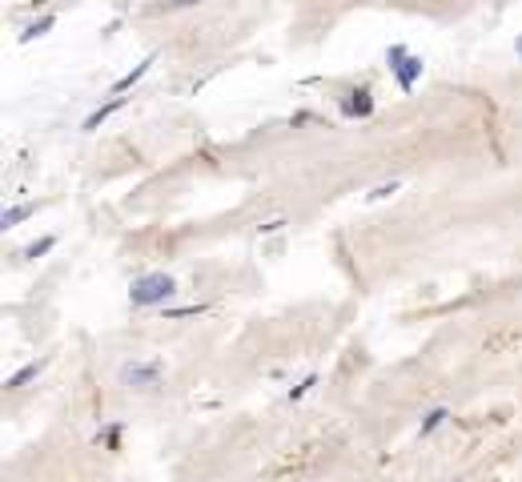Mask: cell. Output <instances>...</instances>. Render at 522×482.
<instances>
[{"label":"cell","instance_id":"19","mask_svg":"<svg viewBox=\"0 0 522 482\" xmlns=\"http://www.w3.org/2000/svg\"><path fill=\"white\" fill-rule=\"evenodd\" d=\"M48 0H28V8H45Z\"/></svg>","mask_w":522,"mask_h":482},{"label":"cell","instance_id":"1","mask_svg":"<svg viewBox=\"0 0 522 482\" xmlns=\"http://www.w3.org/2000/svg\"><path fill=\"white\" fill-rule=\"evenodd\" d=\"M173 298H177V281L165 270L141 274L129 285V305L133 310H165V301H173Z\"/></svg>","mask_w":522,"mask_h":482},{"label":"cell","instance_id":"18","mask_svg":"<svg viewBox=\"0 0 522 482\" xmlns=\"http://www.w3.org/2000/svg\"><path fill=\"white\" fill-rule=\"evenodd\" d=\"M197 4H205V0H165L169 12H181V8H197Z\"/></svg>","mask_w":522,"mask_h":482},{"label":"cell","instance_id":"7","mask_svg":"<svg viewBox=\"0 0 522 482\" xmlns=\"http://www.w3.org/2000/svg\"><path fill=\"white\" fill-rule=\"evenodd\" d=\"M45 366H48V358H36V362H24L17 374H8L4 378V390H24V386H32L41 374H45Z\"/></svg>","mask_w":522,"mask_h":482},{"label":"cell","instance_id":"20","mask_svg":"<svg viewBox=\"0 0 522 482\" xmlns=\"http://www.w3.org/2000/svg\"><path fill=\"white\" fill-rule=\"evenodd\" d=\"M514 52H519V61H522V37H519V41H514Z\"/></svg>","mask_w":522,"mask_h":482},{"label":"cell","instance_id":"17","mask_svg":"<svg viewBox=\"0 0 522 482\" xmlns=\"http://www.w3.org/2000/svg\"><path fill=\"white\" fill-rule=\"evenodd\" d=\"M285 225H289L285 217H273V221H265V225H258V233H265V237H269V233H282Z\"/></svg>","mask_w":522,"mask_h":482},{"label":"cell","instance_id":"9","mask_svg":"<svg viewBox=\"0 0 522 482\" xmlns=\"http://www.w3.org/2000/svg\"><path fill=\"white\" fill-rule=\"evenodd\" d=\"M28 217H36V205H32V201H21V205H8L0 213V225H4V230H17V225H24Z\"/></svg>","mask_w":522,"mask_h":482},{"label":"cell","instance_id":"13","mask_svg":"<svg viewBox=\"0 0 522 482\" xmlns=\"http://www.w3.org/2000/svg\"><path fill=\"white\" fill-rule=\"evenodd\" d=\"M52 250H56V237L48 233V237H41V241H32V245L24 250V257H28V261H36V257H45V253H52Z\"/></svg>","mask_w":522,"mask_h":482},{"label":"cell","instance_id":"10","mask_svg":"<svg viewBox=\"0 0 522 482\" xmlns=\"http://www.w3.org/2000/svg\"><path fill=\"white\" fill-rule=\"evenodd\" d=\"M121 438H125V426H121V422H105V426L96 430V446H105L109 454H117V450H121Z\"/></svg>","mask_w":522,"mask_h":482},{"label":"cell","instance_id":"16","mask_svg":"<svg viewBox=\"0 0 522 482\" xmlns=\"http://www.w3.org/2000/svg\"><path fill=\"white\" fill-rule=\"evenodd\" d=\"M406 57H410V48H406V45H390V48H386V69L394 72V69L406 61Z\"/></svg>","mask_w":522,"mask_h":482},{"label":"cell","instance_id":"5","mask_svg":"<svg viewBox=\"0 0 522 482\" xmlns=\"http://www.w3.org/2000/svg\"><path fill=\"white\" fill-rule=\"evenodd\" d=\"M422 72H426V61L410 52V57H406L402 65L394 69V81H398V89H402V92H414V85L422 81Z\"/></svg>","mask_w":522,"mask_h":482},{"label":"cell","instance_id":"2","mask_svg":"<svg viewBox=\"0 0 522 482\" xmlns=\"http://www.w3.org/2000/svg\"><path fill=\"white\" fill-rule=\"evenodd\" d=\"M117 382L125 390L153 394V390L165 386V362H161V358H129V362L117 370Z\"/></svg>","mask_w":522,"mask_h":482},{"label":"cell","instance_id":"4","mask_svg":"<svg viewBox=\"0 0 522 482\" xmlns=\"http://www.w3.org/2000/svg\"><path fill=\"white\" fill-rule=\"evenodd\" d=\"M342 109H346V117H357V121H370L378 105H374V92L366 89V85H362V89H354L350 97H346V101H342Z\"/></svg>","mask_w":522,"mask_h":482},{"label":"cell","instance_id":"14","mask_svg":"<svg viewBox=\"0 0 522 482\" xmlns=\"http://www.w3.org/2000/svg\"><path fill=\"white\" fill-rule=\"evenodd\" d=\"M313 386H317V374H306V378H302L297 386H289V394H285V398H289V402H302V398H306V394L313 390Z\"/></svg>","mask_w":522,"mask_h":482},{"label":"cell","instance_id":"6","mask_svg":"<svg viewBox=\"0 0 522 482\" xmlns=\"http://www.w3.org/2000/svg\"><path fill=\"white\" fill-rule=\"evenodd\" d=\"M153 65H157V52H149V57H145L137 69H129L125 77H121V81H113V92H109V97H125L129 89H137L145 77H149V69H153Z\"/></svg>","mask_w":522,"mask_h":482},{"label":"cell","instance_id":"12","mask_svg":"<svg viewBox=\"0 0 522 482\" xmlns=\"http://www.w3.org/2000/svg\"><path fill=\"white\" fill-rule=\"evenodd\" d=\"M209 305H169L165 310V321H181V318H201Z\"/></svg>","mask_w":522,"mask_h":482},{"label":"cell","instance_id":"15","mask_svg":"<svg viewBox=\"0 0 522 482\" xmlns=\"http://www.w3.org/2000/svg\"><path fill=\"white\" fill-rule=\"evenodd\" d=\"M402 189V181H390V185H374L370 193H366V201H386V197H394Z\"/></svg>","mask_w":522,"mask_h":482},{"label":"cell","instance_id":"11","mask_svg":"<svg viewBox=\"0 0 522 482\" xmlns=\"http://www.w3.org/2000/svg\"><path fill=\"white\" fill-rule=\"evenodd\" d=\"M52 24H56V17H52V12H45V17H36L32 24H24V28H21V45H28V41H36V37H45V32L52 28Z\"/></svg>","mask_w":522,"mask_h":482},{"label":"cell","instance_id":"3","mask_svg":"<svg viewBox=\"0 0 522 482\" xmlns=\"http://www.w3.org/2000/svg\"><path fill=\"white\" fill-rule=\"evenodd\" d=\"M125 105H129V97H109L105 105H96L93 113L81 121V133H96V129H101V125H105L109 117H117L121 109H125Z\"/></svg>","mask_w":522,"mask_h":482},{"label":"cell","instance_id":"21","mask_svg":"<svg viewBox=\"0 0 522 482\" xmlns=\"http://www.w3.org/2000/svg\"><path fill=\"white\" fill-rule=\"evenodd\" d=\"M454 482H458V479H454Z\"/></svg>","mask_w":522,"mask_h":482},{"label":"cell","instance_id":"8","mask_svg":"<svg viewBox=\"0 0 522 482\" xmlns=\"http://www.w3.org/2000/svg\"><path fill=\"white\" fill-rule=\"evenodd\" d=\"M446 422H450V406H430L422 414V422H418V438H430L434 430H442Z\"/></svg>","mask_w":522,"mask_h":482}]
</instances>
